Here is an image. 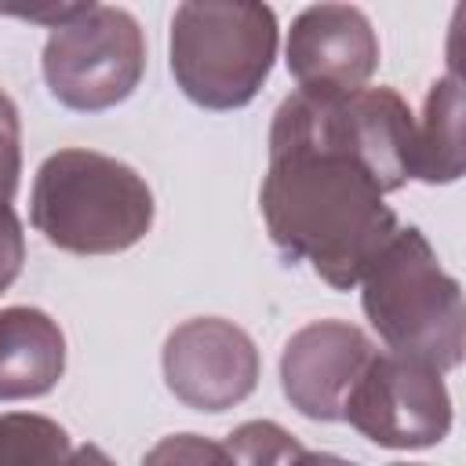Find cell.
Wrapping results in <instances>:
<instances>
[{
	"label": "cell",
	"mask_w": 466,
	"mask_h": 466,
	"mask_svg": "<svg viewBox=\"0 0 466 466\" xmlns=\"http://www.w3.org/2000/svg\"><path fill=\"white\" fill-rule=\"evenodd\" d=\"M25 262V233L11 204H0V295L18 280Z\"/></svg>",
	"instance_id": "cell-16"
},
{
	"label": "cell",
	"mask_w": 466,
	"mask_h": 466,
	"mask_svg": "<svg viewBox=\"0 0 466 466\" xmlns=\"http://www.w3.org/2000/svg\"><path fill=\"white\" fill-rule=\"evenodd\" d=\"M375 342L350 320H309L280 353V390L288 404L313 422H342V408Z\"/></svg>",
	"instance_id": "cell-8"
},
{
	"label": "cell",
	"mask_w": 466,
	"mask_h": 466,
	"mask_svg": "<svg viewBox=\"0 0 466 466\" xmlns=\"http://www.w3.org/2000/svg\"><path fill=\"white\" fill-rule=\"evenodd\" d=\"M393 466H415V462H393Z\"/></svg>",
	"instance_id": "cell-19"
},
{
	"label": "cell",
	"mask_w": 466,
	"mask_h": 466,
	"mask_svg": "<svg viewBox=\"0 0 466 466\" xmlns=\"http://www.w3.org/2000/svg\"><path fill=\"white\" fill-rule=\"evenodd\" d=\"M66 466H116V462L98 444H80V448L69 451V462Z\"/></svg>",
	"instance_id": "cell-17"
},
{
	"label": "cell",
	"mask_w": 466,
	"mask_h": 466,
	"mask_svg": "<svg viewBox=\"0 0 466 466\" xmlns=\"http://www.w3.org/2000/svg\"><path fill=\"white\" fill-rule=\"evenodd\" d=\"M153 189L124 160L95 149H58L33 178L29 222L58 251L116 255L153 229Z\"/></svg>",
	"instance_id": "cell-2"
},
{
	"label": "cell",
	"mask_w": 466,
	"mask_h": 466,
	"mask_svg": "<svg viewBox=\"0 0 466 466\" xmlns=\"http://www.w3.org/2000/svg\"><path fill=\"white\" fill-rule=\"evenodd\" d=\"M142 466H233V459L222 441L200 433H171L142 455Z\"/></svg>",
	"instance_id": "cell-14"
},
{
	"label": "cell",
	"mask_w": 466,
	"mask_h": 466,
	"mask_svg": "<svg viewBox=\"0 0 466 466\" xmlns=\"http://www.w3.org/2000/svg\"><path fill=\"white\" fill-rule=\"evenodd\" d=\"M462 175V80L451 66L448 76L433 80L415 120L411 138V178L426 186H448Z\"/></svg>",
	"instance_id": "cell-11"
},
{
	"label": "cell",
	"mask_w": 466,
	"mask_h": 466,
	"mask_svg": "<svg viewBox=\"0 0 466 466\" xmlns=\"http://www.w3.org/2000/svg\"><path fill=\"white\" fill-rule=\"evenodd\" d=\"M291 466H357V462H350L342 455H331V451H309V448H302L291 459Z\"/></svg>",
	"instance_id": "cell-18"
},
{
	"label": "cell",
	"mask_w": 466,
	"mask_h": 466,
	"mask_svg": "<svg viewBox=\"0 0 466 466\" xmlns=\"http://www.w3.org/2000/svg\"><path fill=\"white\" fill-rule=\"evenodd\" d=\"M171 76L211 113L255 102L277 58V15L255 0H186L171 15Z\"/></svg>",
	"instance_id": "cell-4"
},
{
	"label": "cell",
	"mask_w": 466,
	"mask_h": 466,
	"mask_svg": "<svg viewBox=\"0 0 466 466\" xmlns=\"http://www.w3.org/2000/svg\"><path fill=\"white\" fill-rule=\"evenodd\" d=\"M66 371V335L36 306L0 309V400H33L58 386Z\"/></svg>",
	"instance_id": "cell-10"
},
{
	"label": "cell",
	"mask_w": 466,
	"mask_h": 466,
	"mask_svg": "<svg viewBox=\"0 0 466 466\" xmlns=\"http://www.w3.org/2000/svg\"><path fill=\"white\" fill-rule=\"evenodd\" d=\"M222 444L233 466H291V459L302 451V444L273 419L240 422Z\"/></svg>",
	"instance_id": "cell-13"
},
{
	"label": "cell",
	"mask_w": 466,
	"mask_h": 466,
	"mask_svg": "<svg viewBox=\"0 0 466 466\" xmlns=\"http://www.w3.org/2000/svg\"><path fill=\"white\" fill-rule=\"evenodd\" d=\"M22 175V120L11 95L0 87V204H11Z\"/></svg>",
	"instance_id": "cell-15"
},
{
	"label": "cell",
	"mask_w": 466,
	"mask_h": 466,
	"mask_svg": "<svg viewBox=\"0 0 466 466\" xmlns=\"http://www.w3.org/2000/svg\"><path fill=\"white\" fill-rule=\"evenodd\" d=\"M360 306L390 353L451 371L462 360V288L419 226H400L360 277Z\"/></svg>",
	"instance_id": "cell-3"
},
{
	"label": "cell",
	"mask_w": 466,
	"mask_h": 466,
	"mask_svg": "<svg viewBox=\"0 0 466 466\" xmlns=\"http://www.w3.org/2000/svg\"><path fill=\"white\" fill-rule=\"evenodd\" d=\"M342 422L379 448H433L451 430V397L444 375L390 350H375L346 397Z\"/></svg>",
	"instance_id": "cell-6"
},
{
	"label": "cell",
	"mask_w": 466,
	"mask_h": 466,
	"mask_svg": "<svg viewBox=\"0 0 466 466\" xmlns=\"http://www.w3.org/2000/svg\"><path fill=\"white\" fill-rule=\"evenodd\" d=\"M47 91L76 113H102L135 95L146 73V33L138 18L113 4H80L58 22L40 51Z\"/></svg>",
	"instance_id": "cell-5"
},
{
	"label": "cell",
	"mask_w": 466,
	"mask_h": 466,
	"mask_svg": "<svg viewBox=\"0 0 466 466\" xmlns=\"http://www.w3.org/2000/svg\"><path fill=\"white\" fill-rule=\"evenodd\" d=\"M73 441L66 426L36 411L0 415V466H66Z\"/></svg>",
	"instance_id": "cell-12"
},
{
	"label": "cell",
	"mask_w": 466,
	"mask_h": 466,
	"mask_svg": "<svg viewBox=\"0 0 466 466\" xmlns=\"http://www.w3.org/2000/svg\"><path fill=\"white\" fill-rule=\"evenodd\" d=\"M167 390L193 411H226L248 400L258 386L255 339L226 317L182 320L160 350Z\"/></svg>",
	"instance_id": "cell-7"
},
{
	"label": "cell",
	"mask_w": 466,
	"mask_h": 466,
	"mask_svg": "<svg viewBox=\"0 0 466 466\" xmlns=\"http://www.w3.org/2000/svg\"><path fill=\"white\" fill-rule=\"evenodd\" d=\"M299 91H357L379 69V36L353 4H313L295 15L284 44Z\"/></svg>",
	"instance_id": "cell-9"
},
{
	"label": "cell",
	"mask_w": 466,
	"mask_h": 466,
	"mask_svg": "<svg viewBox=\"0 0 466 466\" xmlns=\"http://www.w3.org/2000/svg\"><path fill=\"white\" fill-rule=\"evenodd\" d=\"M415 116L393 87L291 91L269 124L258 189L266 233L335 291L360 284L400 229L382 200L411 178Z\"/></svg>",
	"instance_id": "cell-1"
}]
</instances>
